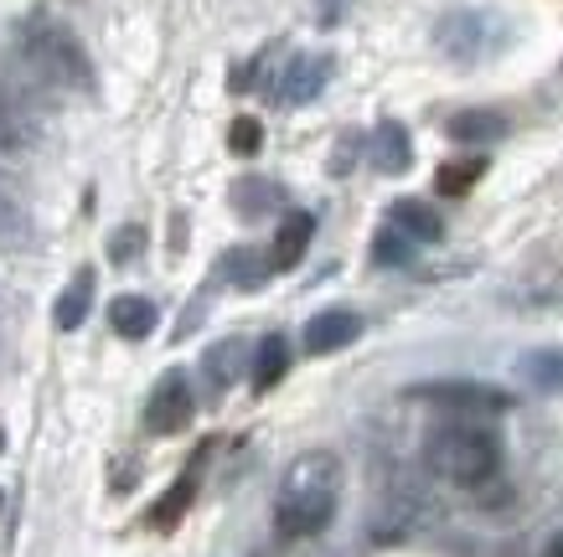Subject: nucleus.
I'll return each mask as SVG.
<instances>
[{"label": "nucleus", "mask_w": 563, "mask_h": 557, "mask_svg": "<svg viewBox=\"0 0 563 557\" xmlns=\"http://www.w3.org/2000/svg\"><path fill=\"white\" fill-rule=\"evenodd\" d=\"M357 145H362L357 135H346L342 145H336V160H331V170H346V166H352V160H357Z\"/></svg>", "instance_id": "obj_26"}, {"label": "nucleus", "mask_w": 563, "mask_h": 557, "mask_svg": "<svg viewBox=\"0 0 563 557\" xmlns=\"http://www.w3.org/2000/svg\"><path fill=\"white\" fill-rule=\"evenodd\" d=\"M331 57L325 52H295L290 63L279 68V83H274V103H285V109H300V103H316L331 83Z\"/></svg>", "instance_id": "obj_6"}, {"label": "nucleus", "mask_w": 563, "mask_h": 557, "mask_svg": "<svg viewBox=\"0 0 563 557\" xmlns=\"http://www.w3.org/2000/svg\"><path fill=\"white\" fill-rule=\"evenodd\" d=\"M197 413V398H191V382L187 371H166L161 382H155L151 403H145V428L151 434H181Z\"/></svg>", "instance_id": "obj_7"}, {"label": "nucleus", "mask_w": 563, "mask_h": 557, "mask_svg": "<svg viewBox=\"0 0 563 557\" xmlns=\"http://www.w3.org/2000/svg\"><path fill=\"white\" fill-rule=\"evenodd\" d=\"M290 371V341L285 336H264L254 346V367H249V377H254V388L258 392H269L279 377Z\"/></svg>", "instance_id": "obj_17"}, {"label": "nucleus", "mask_w": 563, "mask_h": 557, "mask_svg": "<svg viewBox=\"0 0 563 557\" xmlns=\"http://www.w3.org/2000/svg\"><path fill=\"white\" fill-rule=\"evenodd\" d=\"M249 341H239V336H228V341H218L212 352H207V361H202V371H207V388L212 392H228L233 382L243 377V367H254L249 361Z\"/></svg>", "instance_id": "obj_13"}, {"label": "nucleus", "mask_w": 563, "mask_h": 557, "mask_svg": "<svg viewBox=\"0 0 563 557\" xmlns=\"http://www.w3.org/2000/svg\"><path fill=\"white\" fill-rule=\"evenodd\" d=\"M357 336H362V315H352V310H321V315L306 321L300 346L310 356H331V352H342V346H352Z\"/></svg>", "instance_id": "obj_8"}, {"label": "nucleus", "mask_w": 563, "mask_h": 557, "mask_svg": "<svg viewBox=\"0 0 563 557\" xmlns=\"http://www.w3.org/2000/svg\"><path fill=\"white\" fill-rule=\"evenodd\" d=\"M88 304H93V274L78 269L73 274V285L57 294V310H52L57 331H78V325L88 321Z\"/></svg>", "instance_id": "obj_16"}, {"label": "nucleus", "mask_w": 563, "mask_h": 557, "mask_svg": "<svg viewBox=\"0 0 563 557\" xmlns=\"http://www.w3.org/2000/svg\"><path fill=\"white\" fill-rule=\"evenodd\" d=\"M16 52L26 57V68L36 78H47L52 88H68V93H84L93 88V57L78 42L68 21L47 16V11H26L16 21Z\"/></svg>", "instance_id": "obj_2"}, {"label": "nucleus", "mask_w": 563, "mask_h": 557, "mask_svg": "<svg viewBox=\"0 0 563 557\" xmlns=\"http://www.w3.org/2000/svg\"><path fill=\"white\" fill-rule=\"evenodd\" d=\"M310 233H316V218H310V212H290V218L279 222L274 243H269V269L274 274L295 269V264L306 258V248H310Z\"/></svg>", "instance_id": "obj_11"}, {"label": "nucleus", "mask_w": 563, "mask_h": 557, "mask_svg": "<svg viewBox=\"0 0 563 557\" xmlns=\"http://www.w3.org/2000/svg\"><path fill=\"white\" fill-rule=\"evenodd\" d=\"M218 274H222V279H233L239 289H258L274 269H269V258H258L254 248H228V254H222V264H218Z\"/></svg>", "instance_id": "obj_19"}, {"label": "nucleus", "mask_w": 563, "mask_h": 557, "mask_svg": "<svg viewBox=\"0 0 563 557\" xmlns=\"http://www.w3.org/2000/svg\"><path fill=\"white\" fill-rule=\"evenodd\" d=\"M233 207H239V218H264L269 207H279V186L274 181H239L233 186Z\"/></svg>", "instance_id": "obj_21"}, {"label": "nucleus", "mask_w": 563, "mask_h": 557, "mask_svg": "<svg viewBox=\"0 0 563 557\" xmlns=\"http://www.w3.org/2000/svg\"><path fill=\"white\" fill-rule=\"evenodd\" d=\"M26 237H32V218H26V207L0 186V248H26Z\"/></svg>", "instance_id": "obj_20"}, {"label": "nucleus", "mask_w": 563, "mask_h": 557, "mask_svg": "<svg viewBox=\"0 0 563 557\" xmlns=\"http://www.w3.org/2000/svg\"><path fill=\"white\" fill-rule=\"evenodd\" d=\"M434 47L450 57V63H486L496 52L507 47V21L496 11H450L434 32Z\"/></svg>", "instance_id": "obj_4"}, {"label": "nucleus", "mask_w": 563, "mask_h": 557, "mask_svg": "<svg viewBox=\"0 0 563 557\" xmlns=\"http://www.w3.org/2000/svg\"><path fill=\"white\" fill-rule=\"evenodd\" d=\"M522 371H528L532 388H543V392L563 388V356L559 352H532L528 361H522Z\"/></svg>", "instance_id": "obj_23"}, {"label": "nucleus", "mask_w": 563, "mask_h": 557, "mask_svg": "<svg viewBox=\"0 0 563 557\" xmlns=\"http://www.w3.org/2000/svg\"><path fill=\"white\" fill-rule=\"evenodd\" d=\"M507 114H496V109H461V114L444 119V135L455 140V145H496V140H507Z\"/></svg>", "instance_id": "obj_9"}, {"label": "nucleus", "mask_w": 563, "mask_h": 557, "mask_svg": "<svg viewBox=\"0 0 563 557\" xmlns=\"http://www.w3.org/2000/svg\"><path fill=\"white\" fill-rule=\"evenodd\" d=\"M135 248H140V233H135V227H124V233H114V258H120V264H124L130 254H135Z\"/></svg>", "instance_id": "obj_27"}, {"label": "nucleus", "mask_w": 563, "mask_h": 557, "mask_svg": "<svg viewBox=\"0 0 563 557\" xmlns=\"http://www.w3.org/2000/svg\"><path fill=\"white\" fill-rule=\"evenodd\" d=\"M413 398L429 408H444V413H461V419H481V413H507L512 398L501 388H486V382H461V377H450V382H424V388H413Z\"/></svg>", "instance_id": "obj_5"}, {"label": "nucleus", "mask_w": 563, "mask_h": 557, "mask_svg": "<svg viewBox=\"0 0 563 557\" xmlns=\"http://www.w3.org/2000/svg\"><path fill=\"white\" fill-rule=\"evenodd\" d=\"M543 557H563V532H559V537H553V542H548V547H543Z\"/></svg>", "instance_id": "obj_28"}, {"label": "nucleus", "mask_w": 563, "mask_h": 557, "mask_svg": "<svg viewBox=\"0 0 563 557\" xmlns=\"http://www.w3.org/2000/svg\"><path fill=\"white\" fill-rule=\"evenodd\" d=\"M388 227H398V233L413 237V243H440L444 237V218L429 202H419V197H398V202L388 207Z\"/></svg>", "instance_id": "obj_10"}, {"label": "nucleus", "mask_w": 563, "mask_h": 557, "mask_svg": "<svg viewBox=\"0 0 563 557\" xmlns=\"http://www.w3.org/2000/svg\"><path fill=\"white\" fill-rule=\"evenodd\" d=\"M191 490H197V486H191V475H187V480H181V486H176L172 495H166V501L155 506L151 522L161 526V532H166V526H176V516H181V511H187V501H191Z\"/></svg>", "instance_id": "obj_24"}, {"label": "nucleus", "mask_w": 563, "mask_h": 557, "mask_svg": "<svg viewBox=\"0 0 563 557\" xmlns=\"http://www.w3.org/2000/svg\"><path fill=\"white\" fill-rule=\"evenodd\" d=\"M258 140H264V130H258L254 114H239V119H233V130H228V145H233V155H254Z\"/></svg>", "instance_id": "obj_25"}, {"label": "nucleus", "mask_w": 563, "mask_h": 557, "mask_svg": "<svg viewBox=\"0 0 563 557\" xmlns=\"http://www.w3.org/2000/svg\"><path fill=\"white\" fill-rule=\"evenodd\" d=\"M373 166L383 170V176H404V170L413 166V145H409V130L398 124V119H383L373 130Z\"/></svg>", "instance_id": "obj_12"}, {"label": "nucleus", "mask_w": 563, "mask_h": 557, "mask_svg": "<svg viewBox=\"0 0 563 557\" xmlns=\"http://www.w3.org/2000/svg\"><path fill=\"white\" fill-rule=\"evenodd\" d=\"M32 140H36V119L32 109L16 99V93H5L0 88V155H21V151H32Z\"/></svg>", "instance_id": "obj_14"}, {"label": "nucleus", "mask_w": 563, "mask_h": 557, "mask_svg": "<svg viewBox=\"0 0 563 557\" xmlns=\"http://www.w3.org/2000/svg\"><path fill=\"white\" fill-rule=\"evenodd\" d=\"M481 176H486V155H461V160H444V166L434 170V191H440V197H465Z\"/></svg>", "instance_id": "obj_18"}, {"label": "nucleus", "mask_w": 563, "mask_h": 557, "mask_svg": "<svg viewBox=\"0 0 563 557\" xmlns=\"http://www.w3.org/2000/svg\"><path fill=\"white\" fill-rule=\"evenodd\" d=\"M424 465L440 480H450V486L481 490L501 475V439H496L486 423H471V419L434 423L424 439Z\"/></svg>", "instance_id": "obj_3"}, {"label": "nucleus", "mask_w": 563, "mask_h": 557, "mask_svg": "<svg viewBox=\"0 0 563 557\" xmlns=\"http://www.w3.org/2000/svg\"><path fill=\"white\" fill-rule=\"evenodd\" d=\"M413 258V237H404L398 227H383V233L373 237V264H383V269H404Z\"/></svg>", "instance_id": "obj_22"}, {"label": "nucleus", "mask_w": 563, "mask_h": 557, "mask_svg": "<svg viewBox=\"0 0 563 557\" xmlns=\"http://www.w3.org/2000/svg\"><path fill=\"white\" fill-rule=\"evenodd\" d=\"M161 321V310H155L145 294H120V300L109 304V325H114V336L124 341H145Z\"/></svg>", "instance_id": "obj_15"}, {"label": "nucleus", "mask_w": 563, "mask_h": 557, "mask_svg": "<svg viewBox=\"0 0 563 557\" xmlns=\"http://www.w3.org/2000/svg\"><path fill=\"white\" fill-rule=\"evenodd\" d=\"M336 495H342V459L331 449H310L285 470L279 480V501H274V526L279 537L306 542L321 537L331 516H336Z\"/></svg>", "instance_id": "obj_1"}]
</instances>
